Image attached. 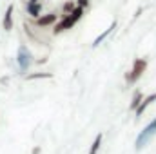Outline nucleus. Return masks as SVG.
<instances>
[{"mask_svg":"<svg viewBox=\"0 0 156 154\" xmlns=\"http://www.w3.org/2000/svg\"><path fill=\"white\" fill-rule=\"evenodd\" d=\"M56 18H58V16H56L55 13H47V15H40L35 22H37L38 27H47V26H53V24L56 22Z\"/></svg>","mask_w":156,"mask_h":154,"instance_id":"5","label":"nucleus"},{"mask_svg":"<svg viewBox=\"0 0 156 154\" xmlns=\"http://www.w3.org/2000/svg\"><path fill=\"white\" fill-rule=\"evenodd\" d=\"M102 132L100 134H96V138H94V142H93V145H91V151H89V154H96L98 152V149H100V145H102Z\"/></svg>","mask_w":156,"mask_h":154,"instance_id":"11","label":"nucleus"},{"mask_svg":"<svg viewBox=\"0 0 156 154\" xmlns=\"http://www.w3.org/2000/svg\"><path fill=\"white\" fill-rule=\"evenodd\" d=\"M145 69H147V60H145V58H136L134 64H133V69L125 75V80H127L129 83H134L138 78L145 73Z\"/></svg>","mask_w":156,"mask_h":154,"instance_id":"3","label":"nucleus"},{"mask_svg":"<svg viewBox=\"0 0 156 154\" xmlns=\"http://www.w3.org/2000/svg\"><path fill=\"white\" fill-rule=\"evenodd\" d=\"M115 29H116V22H113V24H111V26H109V27H107V29H105L104 33H102V35H98V37L94 38V42H93V47H98V45H100V44H102L104 40L107 38V37H109V35H111V33H113Z\"/></svg>","mask_w":156,"mask_h":154,"instance_id":"9","label":"nucleus"},{"mask_svg":"<svg viewBox=\"0 0 156 154\" xmlns=\"http://www.w3.org/2000/svg\"><path fill=\"white\" fill-rule=\"evenodd\" d=\"M73 9H75V4H73V2H66V4H64V7H62L64 16H66V15H71V11H73Z\"/></svg>","mask_w":156,"mask_h":154,"instance_id":"13","label":"nucleus"},{"mask_svg":"<svg viewBox=\"0 0 156 154\" xmlns=\"http://www.w3.org/2000/svg\"><path fill=\"white\" fill-rule=\"evenodd\" d=\"M154 100H156V93H151L149 96H145V98L142 100V103L138 105V109L134 111V113H136V118H140V116L144 114V111H145V109H147V107H149V105L154 102Z\"/></svg>","mask_w":156,"mask_h":154,"instance_id":"6","label":"nucleus"},{"mask_svg":"<svg viewBox=\"0 0 156 154\" xmlns=\"http://www.w3.org/2000/svg\"><path fill=\"white\" fill-rule=\"evenodd\" d=\"M13 11H15V7L13 5H7L5 15H4V22H2V26H4L5 31H11L13 29Z\"/></svg>","mask_w":156,"mask_h":154,"instance_id":"7","label":"nucleus"},{"mask_svg":"<svg viewBox=\"0 0 156 154\" xmlns=\"http://www.w3.org/2000/svg\"><path fill=\"white\" fill-rule=\"evenodd\" d=\"M33 154H40V147H35L33 149Z\"/></svg>","mask_w":156,"mask_h":154,"instance_id":"16","label":"nucleus"},{"mask_svg":"<svg viewBox=\"0 0 156 154\" xmlns=\"http://www.w3.org/2000/svg\"><path fill=\"white\" fill-rule=\"evenodd\" d=\"M16 64H18V71L20 73H26L31 64H33V54L31 51L27 49V45H20L18 51H16Z\"/></svg>","mask_w":156,"mask_h":154,"instance_id":"2","label":"nucleus"},{"mask_svg":"<svg viewBox=\"0 0 156 154\" xmlns=\"http://www.w3.org/2000/svg\"><path fill=\"white\" fill-rule=\"evenodd\" d=\"M154 134H156V118L153 121H149V123L144 127V131L138 134L136 143H134V149H136V151H142L144 147H147V143L154 138Z\"/></svg>","mask_w":156,"mask_h":154,"instance_id":"1","label":"nucleus"},{"mask_svg":"<svg viewBox=\"0 0 156 154\" xmlns=\"http://www.w3.org/2000/svg\"><path fill=\"white\" fill-rule=\"evenodd\" d=\"M142 100H144V94H142L140 91H136V93H134V96H133V100H131V105H129V107H131L133 111H136V109H138V105L142 103Z\"/></svg>","mask_w":156,"mask_h":154,"instance_id":"10","label":"nucleus"},{"mask_svg":"<svg viewBox=\"0 0 156 154\" xmlns=\"http://www.w3.org/2000/svg\"><path fill=\"white\" fill-rule=\"evenodd\" d=\"M40 78H53V73H33V75H27V80H40Z\"/></svg>","mask_w":156,"mask_h":154,"instance_id":"12","label":"nucleus"},{"mask_svg":"<svg viewBox=\"0 0 156 154\" xmlns=\"http://www.w3.org/2000/svg\"><path fill=\"white\" fill-rule=\"evenodd\" d=\"M26 9H27V15L31 16V18H38L40 15H42V2H37V4H26Z\"/></svg>","mask_w":156,"mask_h":154,"instance_id":"8","label":"nucleus"},{"mask_svg":"<svg viewBox=\"0 0 156 154\" xmlns=\"http://www.w3.org/2000/svg\"><path fill=\"white\" fill-rule=\"evenodd\" d=\"M87 5H89V0H78V7L83 9V7H87Z\"/></svg>","mask_w":156,"mask_h":154,"instance_id":"14","label":"nucleus"},{"mask_svg":"<svg viewBox=\"0 0 156 154\" xmlns=\"http://www.w3.org/2000/svg\"><path fill=\"white\" fill-rule=\"evenodd\" d=\"M75 24H76V20H75L71 15H66V16H64V18H62V20L55 26L53 33H55V35H58V33H62V31H66V29H71Z\"/></svg>","mask_w":156,"mask_h":154,"instance_id":"4","label":"nucleus"},{"mask_svg":"<svg viewBox=\"0 0 156 154\" xmlns=\"http://www.w3.org/2000/svg\"><path fill=\"white\" fill-rule=\"evenodd\" d=\"M47 62V58H40V60H37V64H45Z\"/></svg>","mask_w":156,"mask_h":154,"instance_id":"15","label":"nucleus"},{"mask_svg":"<svg viewBox=\"0 0 156 154\" xmlns=\"http://www.w3.org/2000/svg\"><path fill=\"white\" fill-rule=\"evenodd\" d=\"M29 4H37V2H40V0H27Z\"/></svg>","mask_w":156,"mask_h":154,"instance_id":"17","label":"nucleus"}]
</instances>
